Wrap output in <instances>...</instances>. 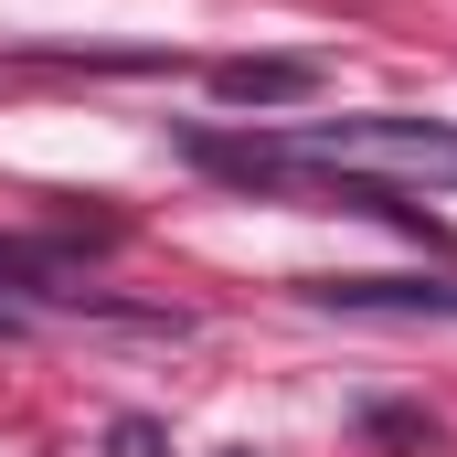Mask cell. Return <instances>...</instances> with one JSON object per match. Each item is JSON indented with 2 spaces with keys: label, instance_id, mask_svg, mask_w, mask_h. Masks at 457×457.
Instances as JSON below:
<instances>
[{
  "label": "cell",
  "instance_id": "obj_5",
  "mask_svg": "<svg viewBox=\"0 0 457 457\" xmlns=\"http://www.w3.org/2000/svg\"><path fill=\"white\" fill-rule=\"evenodd\" d=\"M0 341H11V320H0Z\"/></svg>",
  "mask_w": 457,
  "mask_h": 457
},
{
  "label": "cell",
  "instance_id": "obj_3",
  "mask_svg": "<svg viewBox=\"0 0 457 457\" xmlns=\"http://www.w3.org/2000/svg\"><path fill=\"white\" fill-rule=\"evenodd\" d=\"M213 96L224 107H309L320 64L309 54H234V64H213Z\"/></svg>",
  "mask_w": 457,
  "mask_h": 457
},
{
  "label": "cell",
  "instance_id": "obj_4",
  "mask_svg": "<svg viewBox=\"0 0 457 457\" xmlns=\"http://www.w3.org/2000/svg\"><path fill=\"white\" fill-rule=\"evenodd\" d=\"M107 457H170V436H160L149 415H117V426H107Z\"/></svg>",
  "mask_w": 457,
  "mask_h": 457
},
{
  "label": "cell",
  "instance_id": "obj_2",
  "mask_svg": "<svg viewBox=\"0 0 457 457\" xmlns=\"http://www.w3.org/2000/svg\"><path fill=\"white\" fill-rule=\"evenodd\" d=\"M309 298L351 320H457V277H320Z\"/></svg>",
  "mask_w": 457,
  "mask_h": 457
},
{
  "label": "cell",
  "instance_id": "obj_1",
  "mask_svg": "<svg viewBox=\"0 0 457 457\" xmlns=\"http://www.w3.org/2000/svg\"><path fill=\"white\" fill-rule=\"evenodd\" d=\"M203 170L224 181H266V192H320L351 213H394V192H457V117H309L277 138H192Z\"/></svg>",
  "mask_w": 457,
  "mask_h": 457
}]
</instances>
